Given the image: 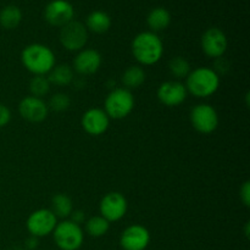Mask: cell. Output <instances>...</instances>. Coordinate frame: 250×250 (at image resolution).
Here are the masks:
<instances>
[{
    "label": "cell",
    "instance_id": "obj_1",
    "mask_svg": "<svg viewBox=\"0 0 250 250\" xmlns=\"http://www.w3.org/2000/svg\"><path fill=\"white\" fill-rule=\"evenodd\" d=\"M132 54L141 65H155L164 55L163 41L154 32H142L132 41Z\"/></svg>",
    "mask_w": 250,
    "mask_h": 250
},
{
    "label": "cell",
    "instance_id": "obj_2",
    "mask_svg": "<svg viewBox=\"0 0 250 250\" xmlns=\"http://www.w3.org/2000/svg\"><path fill=\"white\" fill-rule=\"evenodd\" d=\"M22 65L34 76H45L56 65L55 54L44 44L33 43L27 45L21 53Z\"/></svg>",
    "mask_w": 250,
    "mask_h": 250
},
{
    "label": "cell",
    "instance_id": "obj_3",
    "mask_svg": "<svg viewBox=\"0 0 250 250\" xmlns=\"http://www.w3.org/2000/svg\"><path fill=\"white\" fill-rule=\"evenodd\" d=\"M185 85L195 98L211 97L220 88V76L211 67H198L190 71Z\"/></svg>",
    "mask_w": 250,
    "mask_h": 250
},
{
    "label": "cell",
    "instance_id": "obj_4",
    "mask_svg": "<svg viewBox=\"0 0 250 250\" xmlns=\"http://www.w3.org/2000/svg\"><path fill=\"white\" fill-rule=\"evenodd\" d=\"M134 107V97L126 88H115L107 94L104 111L110 120H122L128 116Z\"/></svg>",
    "mask_w": 250,
    "mask_h": 250
},
{
    "label": "cell",
    "instance_id": "obj_5",
    "mask_svg": "<svg viewBox=\"0 0 250 250\" xmlns=\"http://www.w3.org/2000/svg\"><path fill=\"white\" fill-rule=\"evenodd\" d=\"M53 237L58 248L61 250H78L84 242L83 229L71 220L58 222Z\"/></svg>",
    "mask_w": 250,
    "mask_h": 250
},
{
    "label": "cell",
    "instance_id": "obj_6",
    "mask_svg": "<svg viewBox=\"0 0 250 250\" xmlns=\"http://www.w3.org/2000/svg\"><path fill=\"white\" fill-rule=\"evenodd\" d=\"M193 128L203 134H210L219 127L220 119L216 109L209 104H198L190 111Z\"/></svg>",
    "mask_w": 250,
    "mask_h": 250
},
{
    "label": "cell",
    "instance_id": "obj_7",
    "mask_svg": "<svg viewBox=\"0 0 250 250\" xmlns=\"http://www.w3.org/2000/svg\"><path fill=\"white\" fill-rule=\"evenodd\" d=\"M60 43L66 50L81 51L88 42V29L82 22L72 20L60 29Z\"/></svg>",
    "mask_w": 250,
    "mask_h": 250
},
{
    "label": "cell",
    "instance_id": "obj_8",
    "mask_svg": "<svg viewBox=\"0 0 250 250\" xmlns=\"http://www.w3.org/2000/svg\"><path fill=\"white\" fill-rule=\"evenodd\" d=\"M58 225V217L50 209H38L32 212L26 221L27 231L36 238L49 236Z\"/></svg>",
    "mask_w": 250,
    "mask_h": 250
},
{
    "label": "cell",
    "instance_id": "obj_9",
    "mask_svg": "<svg viewBox=\"0 0 250 250\" xmlns=\"http://www.w3.org/2000/svg\"><path fill=\"white\" fill-rule=\"evenodd\" d=\"M127 209H128V203L126 197L120 192L107 193L100 200V216L109 222H116L124 219Z\"/></svg>",
    "mask_w": 250,
    "mask_h": 250
},
{
    "label": "cell",
    "instance_id": "obj_10",
    "mask_svg": "<svg viewBox=\"0 0 250 250\" xmlns=\"http://www.w3.org/2000/svg\"><path fill=\"white\" fill-rule=\"evenodd\" d=\"M200 44H202L203 51L208 58L219 59L226 53L229 41H227V37L224 31L217 27H211L203 33Z\"/></svg>",
    "mask_w": 250,
    "mask_h": 250
},
{
    "label": "cell",
    "instance_id": "obj_11",
    "mask_svg": "<svg viewBox=\"0 0 250 250\" xmlns=\"http://www.w3.org/2000/svg\"><path fill=\"white\" fill-rule=\"evenodd\" d=\"M75 17V9L67 0H51L44 9V19L50 26L62 27Z\"/></svg>",
    "mask_w": 250,
    "mask_h": 250
},
{
    "label": "cell",
    "instance_id": "obj_12",
    "mask_svg": "<svg viewBox=\"0 0 250 250\" xmlns=\"http://www.w3.org/2000/svg\"><path fill=\"white\" fill-rule=\"evenodd\" d=\"M150 243V232L142 225L134 224L124 229L120 246L124 250H146Z\"/></svg>",
    "mask_w": 250,
    "mask_h": 250
},
{
    "label": "cell",
    "instance_id": "obj_13",
    "mask_svg": "<svg viewBox=\"0 0 250 250\" xmlns=\"http://www.w3.org/2000/svg\"><path fill=\"white\" fill-rule=\"evenodd\" d=\"M158 99L165 106H178L187 99V88L180 81H166L158 88Z\"/></svg>",
    "mask_w": 250,
    "mask_h": 250
},
{
    "label": "cell",
    "instance_id": "obj_14",
    "mask_svg": "<svg viewBox=\"0 0 250 250\" xmlns=\"http://www.w3.org/2000/svg\"><path fill=\"white\" fill-rule=\"evenodd\" d=\"M19 112L22 119L26 121L39 124L48 117L49 107L42 98L29 95V97H24L20 102Z\"/></svg>",
    "mask_w": 250,
    "mask_h": 250
},
{
    "label": "cell",
    "instance_id": "obj_15",
    "mask_svg": "<svg viewBox=\"0 0 250 250\" xmlns=\"http://www.w3.org/2000/svg\"><path fill=\"white\" fill-rule=\"evenodd\" d=\"M81 125H82L84 132H87L90 136L97 137L102 136L107 131L110 126V119L104 109L93 107L83 114Z\"/></svg>",
    "mask_w": 250,
    "mask_h": 250
},
{
    "label": "cell",
    "instance_id": "obj_16",
    "mask_svg": "<svg viewBox=\"0 0 250 250\" xmlns=\"http://www.w3.org/2000/svg\"><path fill=\"white\" fill-rule=\"evenodd\" d=\"M102 55L95 49H82L73 59V71L83 76L93 75L100 68Z\"/></svg>",
    "mask_w": 250,
    "mask_h": 250
},
{
    "label": "cell",
    "instance_id": "obj_17",
    "mask_svg": "<svg viewBox=\"0 0 250 250\" xmlns=\"http://www.w3.org/2000/svg\"><path fill=\"white\" fill-rule=\"evenodd\" d=\"M85 27L88 31L97 34H103L107 32L111 27V17L102 10H95L90 12L85 21Z\"/></svg>",
    "mask_w": 250,
    "mask_h": 250
},
{
    "label": "cell",
    "instance_id": "obj_18",
    "mask_svg": "<svg viewBox=\"0 0 250 250\" xmlns=\"http://www.w3.org/2000/svg\"><path fill=\"white\" fill-rule=\"evenodd\" d=\"M46 77H48L50 84L65 87V85L71 84L73 82V80H75V71H73V68L70 65L61 63V65L54 66Z\"/></svg>",
    "mask_w": 250,
    "mask_h": 250
},
{
    "label": "cell",
    "instance_id": "obj_19",
    "mask_svg": "<svg viewBox=\"0 0 250 250\" xmlns=\"http://www.w3.org/2000/svg\"><path fill=\"white\" fill-rule=\"evenodd\" d=\"M146 23H148L150 32H160L167 28L171 23V14L165 7H155L149 12L146 17Z\"/></svg>",
    "mask_w": 250,
    "mask_h": 250
},
{
    "label": "cell",
    "instance_id": "obj_20",
    "mask_svg": "<svg viewBox=\"0 0 250 250\" xmlns=\"http://www.w3.org/2000/svg\"><path fill=\"white\" fill-rule=\"evenodd\" d=\"M146 71L142 66L133 65L129 66L125 70V72L122 73V84H124V88L126 89L132 90L137 89V88L141 87L144 82H146Z\"/></svg>",
    "mask_w": 250,
    "mask_h": 250
},
{
    "label": "cell",
    "instance_id": "obj_21",
    "mask_svg": "<svg viewBox=\"0 0 250 250\" xmlns=\"http://www.w3.org/2000/svg\"><path fill=\"white\" fill-rule=\"evenodd\" d=\"M51 211L58 219H66L70 217L71 212L73 211L72 199L67 194L58 193L51 198Z\"/></svg>",
    "mask_w": 250,
    "mask_h": 250
},
{
    "label": "cell",
    "instance_id": "obj_22",
    "mask_svg": "<svg viewBox=\"0 0 250 250\" xmlns=\"http://www.w3.org/2000/svg\"><path fill=\"white\" fill-rule=\"evenodd\" d=\"M22 21V11L16 5H7L0 11V26L5 29H15Z\"/></svg>",
    "mask_w": 250,
    "mask_h": 250
},
{
    "label": "cell",
    "instance_id": "obj_23",
    "mask_svg": "<svg viewBox=\"0 0 250 250\" xmlns=\"http://www.w3.org/2000/svg\"><path fill=\"white\" fill-rule=\"evenodd\" d=\"M110 229V222L105 220L103 216H92L85 222V232L90 237L99 238V237L105 236Z\"/></svg>",
    "mask_w": 250,
    "mask_h": 250
},
{
    "label": "cell",
    "instance_id": "obj_24",
    "mask_svg": "<svg viewBox=\"0 0 250 250\" xmlns=\"http://www.w3.org/2000/svg\"><path fill=\"white\" fill-rule=\"evenodd\" d=\"M168 70H170L171 75L175 76L177 80H182V78H187L192 68H190V63L187 59L183 56H175L168 62Z\"/></svg>",
    "mask_w": 250,
    "mask_h": 250
},
{
    "label": "cell",
    "instance_id": "obj_25",
    "mask_svg": "<svg viewBox=\"0 0 250 250\" xmlns=\"http://www.w3.org/2000/svg\"><path fill=\"white\" fill-rule=\"evenodd\" d=\"M50 82L46 76H34L29 82V90L31 95L37 98H43L50 90Z\"/></svg>",
    "mask_w": 250,
    "mask_h": 250
},
{
    "label": "cell",
    "instance_id": "obj_26",
    "mask_svg": "<svg viewBox=\"0 0 250 250\" xmlns=\"http://www.w3.org/2000/svg\"><path fill=\"white\" fill-rule=\"evenodd\" d=\"M71 105V99L67 94L65 93H56V94L51 95L49 99L48 107L49 110H53L56 112H62L67 110Z\"/></svg>",
    "mask_w": 250,
    "mask_h": 250
},
{
    "label": "cell",
    "instance_id": "obj_27",
    "mask_svg": "<svg viewBox=\"0 0 250 250\" xmlns=\"http://www.w3.org/2000/svg\"><path fill=\"white\" fill-rule=\"evenodd\" d=\"M11 121V111L5 104L0 103V128L7 126Z\"/></svg>",
    "mask_w": 250,
    "mask_h": 250
},
{
    "label": "cell",
    "instance_id": "obj_28",
    "mask_svg": "<svg viewBox=\"0 0 250 250\" xmlns=\"http://www.w3.org/2000/svg\"><path fill=\"white\" fill-rule=\"evenodd\" d=\"M239 194H241L242 203L248 208L250 205V182L249 181H246V182L243 183V186L241 187V192H239Z\"/></svg>",
    "mask_w": 250,
    "mask_h": 250
},
{
    "label": "cell",
    "instance_id": "obj_29",
    "mask_svg": "<svg viewBox=\"0 0 250 250\" xmlns=\"http://www.w3.org/2000/svg\"><path fill=\"white\" fill-rule=\"evenodd\" d=\"M70 217H71V221L75 222V224H77V225H80V226H81V224H82V222H84V220H85V215L82 210H73V211L71 212Z\"/></svg>",
    "mask_w": 250,
    "mask_h": 250
},
{
    "label": "cell",
    "instance_id": "obj_30",
    "mask_svg": "<svg viewBox=\"0 0 250 250\" xmlns=\"http://www.w3.org/2000/svg\"><path fill=\"white\" fill-rule=\"evenodd\" d=\"M26 247L28 249H34L38 247V238H36V237L31 236L26 241Z\"/></svg>",
    "mask_w": 250,
    "mask_h": 250
},
{
    "label": "cell",
    "instance_id": "obj_31",
    "mask_svg": "<svg viewBox=\"0 0 250 250\" xmlns=\"http://www.w3.org/2000/svg\"><path fill=\"white\" fill-rule=\"evenodd\" d=\"M16 250H26V249H16Z\"/></svg>",
    "mask_w": 250,
    "mask_h": 250
}]
</instances>
